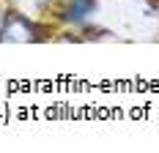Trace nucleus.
<instances>
[{
	"label": "nucleus",
	"mask_w": 159,
	"mask_h": 153,
	"mask_svg": "<svg viewBox=\"0 0 159 153\" xmlns=\"http://www.w3.org/2000/svg\"><path fill=\"white\" fill-rule=\"evenodd\" d=\"M3 19H6V11L0 8V28H3Z\"/></svg>",
	"instance_id": "obj_3"
},
{
	"label": "nucleus",
	"mask_w": 159,
	"mask_h": 153,
	"mask_svg": "<svg viewBox=\"0 0 159 153\" xmlns=\"http://www.w3.org/2000/svg\"><path fill=\"white\" fill-rule=\"evenodd\" d=\"M96 6H99V0H71L69 6H66V19L69 22H85L91 14H96Z\"/></svg>",
	"instance_id": "obj_2"
},
{
	"label": "nucleus",
	"mask_w": 159,
	"mask_h": 153,
	"mask_svg": "<svg viewBox=\"0 0 159 153\" xmlns=\"http://www.w3.org/2000/svg\"><path fill=\"white\" fill-rule=\"evenodd\" d=\"M36 25H33L28 16L8 11L3 19V28H0V41H11V44H25V41H36Z\"/></svg>",
	"instance_id": "obj_1"
}]
</instances>
